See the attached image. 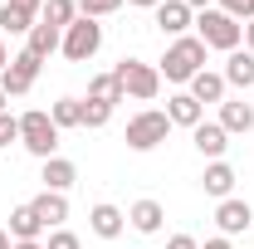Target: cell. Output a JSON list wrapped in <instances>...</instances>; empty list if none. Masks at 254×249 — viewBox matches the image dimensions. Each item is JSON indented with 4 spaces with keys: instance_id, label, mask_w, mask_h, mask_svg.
Listing matches in <instances>:
<instances>
[{
    "instance_id": "cell-1",
    "label": "cell",
    "mask_w": 254,
    "mask_h": 249,
    "mask_svg": "<svg viewBox=\"0 0 254 249\" xmlns=\"http://www.w3.org/2000/svg\"><path fill=\"white\" fill-rule=\"evenodd\" d=\"M200 68H205V44H200L195 34H181V39H171L166 59L157 63V73L166 78V83H190Z\"/></svg>"
},
{
    "instance_id": "cell-2",
    "label": "cell",
    "mask_w": 254,
    "mask_h": 249,
    "mask_svg": "<svg viewBox=\"0 0 254 249\" xmlns=\"http://www.w3.org/2000/svg\"><path fill=\"white\" fill-rule=\"evenodd\" d=\"M195 39H200L205 49L235 54V49L245 44V25H240V20H230L225 10H200V15H195Z\"/></svg>"
},
{
    "instance_id": "cell-3",
    "label": "cell",
    "mask_w": 254,
    "mask_h": 249,
    "mask_svg": "<svg viewBox=\"0 0 254 249\" xmlns=\"http://www.w3.org/2000/svg\"><path fill=\"white\" fill-rule=\"evenodd\" d=\"M20 147L39 161H49V156H59V127L54 118L44 113V108H30V113H20Z\"/></svg>"
},
{
    "instance_id": "cell-4",
    "label": "cell",
    "mask_w": 254,
    "mask_h": 249,
    "mask_svg": "<svg viewBox=\"0 0 254 249\" xmlns=\"http://www.w3.org/2000/svg\"><path fill=\"white\" fill-rule=\"evenodd\" d=\"M166 137H171V118H166L161 108H142V113L127 123V137H123V142L132 147V152H152V147H161Z\"/></svg>"
},
{
    "instance_id": "cell-5",
    "label": "cell",
    "mask_w": 254,
    "mask_h": 249,
    "mask_svg": "<svg viewBox=\"0 0 254 249\" xmlns=\"http://www.w3.org/2000/svg\"><path fill=\"white\" fill-rule=\"evenodd\" d=\"M98 49H103V25H98V20H88V15H78V20L64 30L59 54H64L68 63H88Z\"/></svg>"
},
{
    "instance_id": "cell-6",
    "label": "cell",
    "mask_w": 254,
    "mask_h": 249,
    "mask_svg": "<svg viewBox=\"0 0 254 249\" xmlns=\"http://www.w3.org/2000/svg\"><path fill=\"white\" fill-rule=\"evenodd\" d=\"M118 83H123V93L127 98H137V103H152V98L161 93V73H157V63H142V59H123L118 68Z\"/></svg>"
},
{
    "instance_id": "cell-7",
    "label": "cell",
    "mask_w": 254,
    "mask_h": 249,
    "mask_svg": "<svg viewBox=\"0 0 254 249\" xmlns=\"http://www.w3.org/2000/svg\"><path fill=\"white\" fill-rule=\"evenodd\" d=\"M39 68H44V59H34L30 49H20L15 59L5 63V73H0V88H5V98H25L34 88V78H39Z\"/></svg>"
},
{
    "instance_id": "cell-8",
    "label": "cell",
    "mask_w": 254,
    "mask_h": 249,
    "mask_svg": "<svg viewBox=\"0 0 254 249\" xmlns=\"http://www.w3.org/2000/svg\"><path fill=\"white\" fill-rule=\"evenodd\" d=\"M152 15H157V30H161V34H171V39H181V34L195 25V10H190L186 0H161Z\"/></svg>"
},
{
    "instance_id": "cell-9",
    "label": "cell",
    "mask_w": 254,
    "mask_h": 249,
    "mask_svg": "<svg viewBox=\"0 0 254 249\" xmlns=\"http://www.w3.org/2000/svg\"><path fill=\"white\" fill-rule=\"evenodd\" d=\"M250 220H254V210H250V200H240V195H230V200H220V205H215V225H220L225 240L245 235V230H250Z\"/></svg>"
},
{
    "instance_id": "cell-10",
    "label": "cell",
    "mask_w": 254,
    "mask_h": 249,
    "mask_svg": "<svg viewBox=\"0 0 254 249\" xmlns=\"http://www.w3.org/2000/svg\"><path fill=\"white\" fill-rule=\"evenodd\" d=\"M190 142H195V152L205 156V161H225L230 132H225L220 123H200V127H190Z\"/></svg>"
},
{
    "instance_id": "cell-11",
    "label": "cell",
    "mask_w": 254,
    "mask_h": 249,
    "mask_svg": "<svg viewBox=\"0 0 254 249\" xmlns=\"http://www.w3.org/2000/svg\"><path fill=\"white\" fill-rule=\"evenodd\" d=\"M30 205H34V215H39L44 230H64V220H68V195H59V190H39Z\"/></svg>"
},
{
    "instance_id": "cell-12",
    "label": "cell",
    "mask_w": 254,
    "mask_h": 249,
    "mask_svg": "<svg viewBox=\"0 0 254 249\" xmlns=\"http://www.w3.org/2000/svg\"><path fill=\"white\" fill-rule=\"evenodd\" d=\"M88 230H93L98 240H118L127 230V215L118 210V205H108V200H98L93 210H88Z\"/></svg>"
},
{
    "instance_id": "cell-13",
    "label": "cell",
    "mask_w": 254,
    "mask_h": 249,
    "mask_svg": "<svg viewBox=\"0 0 254 249\" xmlns=\"http://www.w3.org/2000/svg\"><path fill=\"white\" fill-rule=\"evenodd\" d=\"M220 78H225V88H254V54H250V49H235V54H225Z\"/></svg>"
},
{
    "instance_id": "cell-14",
    "label": "cell",
    "mask_w": 254,
    "mask_h": 249,
    "mask_svg": "<svg viewBox=\"0 0 254 249\" xmlns=\"http://www.w3.org/2000/svg\"><path fill=\"white\" fill-rule=\"evenodd\" d=\"M166 118H171V127H200L205 123V108L190 93H171L166 98Z\"/></svg>"
},
{
    "instance_id": "cell-15",
    "label": "cell",
    "mask_w": 254,
    "mask_h": 249,
    "mask_svg": "<svg viewBox=\"0 0 254 249\" xmlns=\"http://www.w3.org/2000/svg\"><path fill=\"white\" fill-rule=\"evenodd\" d=\"M39 181H44V190H59V195H68V186L78 181V166H73L68 156H49V161H44V176H39Z\"/></svg>"
},
{
    "instance_id": "cell-16",
    "label": "cell",
    "mask_w": 254,
    "mask_h": 249,
    "mask_svg": "<svg viewBox=\"0 0 254 249\" xmlns=\"http://www.w3.org/2000/svg\"><path fill=\"white\" fill-rule=\"evenodd\" d=\"M200 186H205V195H215V200H230L235 195V166L230 161H210L205 176H200Z\"/></svg>"
},
{
    "instance_id": "cell-17",
    "label": "cell",
    "mask_w": 254,
    "mask_h": 249,
    "mask_svg": "<svg viewBox=\"0 0 254 249\" xmlns=\"http://www.w3.org/2000/svg\"><path fill=\"white\" fill-rule=\"evenodd\" d=\"M161 220H166V210H161V200H152V195H147V200H137V205L127 210V225H132L137 235H157Z\"/></svg>"
},
{
    "instance_id": "cell-18",
    "label": "cell",
    "mask_w": 254,
    "mask_h": 249,
    "mask_svg": "<svg viewBox=\"0 0 254 249\" xmlns=\"http://www.w3.org/2000/svg\"><path fill=\"white\" fill-rule=\"evenodd\" d=\"M186 93L195 98L200 108H205V103H225V78H220V73H210V68H200V73L186 83Z\"/></svg>"
},
{
    "instance_id": "cell-19",
    "label": "cell",
    "mask_w": 254,
    "mask_h": 249,
    "mask_svg": "<svg viewBox=\"0 0 254 249\" xmlns=\"http://www.w3.org/2000/svg\"><path fill=\"white\" fill-rule=\"evenodd\" d=\"M220 127L235 137V132H254V108L245 98H235V103H220Z\"/></svg>"
},
{
    "instance_id": "cell-20",
    "label": "cell",
    "mask_w": 254,
    "mask_h": 249,
    "mask_svg": "<svg viewBox=\"0 0 254 249\" xmlns=\"http://www.w3.org/2000/svg\"><path fill=\"white\" fill-rule=\"evenodd\" d=\"M44 235V225L34 215V205H15L10 210V240H39Z\"/></svg>"
},
{
    "instance_id": "cell-21",
    "label": "cell",
    "mask_w": 254,
    "mask_h": 249,
    "mask_svg": "<svg viewBox=\"0 0 254 249\" xmlns=\"http://www.w3.org/2000/svg\"><path fill=\"white\" fill-rule=\"evenodd\" d=\"M59 44H64V34L54 30V25H44V20H39V25L30 30V44H25V49H30L34 59H49V54H54Z\"/></svg>"
},
{
    "instance_id": "cell-22",
    "label": "cell",
    "mask_w": 254,
    "mask_h": 249,
    "mask_svg": "<svg viewBox=\"0 0 254 249\" xmlns=\"http://www.w3.org/2000/svg\"><path fill=\"white\" fill-rule=\"evenodd\" d=\"M88 98H93V103H108V108H118V103H123V83H118V73H98L93 83H88Z\"/></svg>"
},
{
    "instance_id": "cell-23",
    "label": "cell",
    "mask_w": 254,
    "mask_h": 249,
    "mask_svg": "<svg viewBox=\"0 0 254 249\" xmlns=\"http://www.w3.org/2000/svg\"><path fill=\"white\" fill-rule=\"evenodd\" d=\"M78 20V0H44V25H54V30H68Z\"/></svg>"
},
{
    "instance_id": "cell-24",
    "label": "cell",
    "mask_w": 254,
    "mask_h": 249,
    "mask_svg": "<svg viewBox=\"0 0 254 249\" xmlns=\"http://www.w3.org/2000/svg\"><path fill=\"white\" fill-rule=\"evenodd\" d=\"M0 30H10V34H30V30H34V15L5 0V5H0Z\"/></svg>"
},
{
    "instance_id": "cell-25",
    "label": "cell",
    "mask_w": 254,
    "mask_h": 249,
    "mask_svg": "<svg viewBox=\"0 0 254 249\" xmlns=\"http://www.w3.org/2000/svg\"><path fill=\"white\" fill-rule=\"evenodd\" d=\"M49 118H54V127H78L83 123V103H78V98H59V103H54V108H49Z\"/></svg>"
},
{
    "instance_id": "cell-26",
    "label": "cell",
    "mask_w": 254,
    "mask_h": 249,
    "mask_svg": "<svg viewBox=\"0 0 254 249\" xmlns=\"http://www.w3.org/2000/svg\"><path fill=\"white\" fill-rule=\"evenodd\" d=\"M215 10H225V15L240 20V25H250V20H254V0H215Z\"/></svg>"
},
{
    "instance_id": "cell-27",
    "label": "cell",
    "mask_w": 254,
    "mask_h": 249,
    "mask_svg": "<svg viewBox=\"0 0 254 249\" xmlns=\"http://www.w3.org/2000/svg\"><path fill=\"white\" fill-rule=\"evenodd\" d=\"M108 118H113V108L88 98V103H83V123H78V127H108Z\"/></svg>"
},
{
    "instance_id": "cell-28",
    "label": "cell",
    "mask_w": 254,
    "mask_h": 249,
    "mask_svg": "<svg viewBox=\"0 0 254 249\" xmlns=\"http://www.w3.org/2000/svg\"><path fill=\"white\" fill-rule=\"evenodd\" d=\"M113 10H123V0H78V15H88V20H103Z\"/></svg>"
},
{
    "instance_id": "cell-29",
    "label": "cell",
    "mask_w": 254,
    "mask_h": 249,
    "mask_svg": "<svg viewBox=\"0 0 254 249\" xmlns=\"http://www.w3.org/2000/svg\"><path fill=\"white\" fill-rule=\"evenodd\" d=\"M44 249H83V245H78V235H73V230H49Z\"/></svg>"
},
{
    "instance_id": "cell-30",
    "label": "cell",
    "mask_w": 254,
    "mask_h": 249,
    "mask_svg": "<svg viewBox=\"0 0 254 249\" xmlns=\"http://www.w3.org/2000/svg\"><path fill=\"white\" fill-rule=\"evenodd\" d=\"M10 142H20V118L15 113H0V147H10Z\"/></svg>"
},
{
    "instance_id": "cell-31",
    "label": "cell",
    "mask_w": 254,
    "mask_h": 249,
    "mask_svg": "<svg viewBox=\"0 0 254 249\" xmlns=\"http://www.w3.org/2000/svg\"><path fill=\"white\" fill-rule=\"evenodd\" d=\"M166 249H200V240H195V235H171Z\"/></svg>"
},
{
    "instance_id": "cell-32",
    "label": "cell",
    "mask_w": 254,
    "mask_h": 249,
    "mask_svg": "<svg viewBox=\"0 0 254 249\" xmlns=\"http://www.w3.org/2000/svg\"><path fill=\"white\" fill-rule=\"evenodd\" d=\"M10 5H20V10H30V15H39V10H44V0H10Z\"/></svg>"
},
{
    "instance_id": "cell-33",
    "label": "cell",
    "mask_w": 254,
    "mask_h": 249,
    "mask_svg": "<svg viewBox=\"0 0 254 249\" xmlns=\"http://www.w3.org/2000/svg\"><path fill=\"white\" fill-rule=\"evenodd\" d=\"M200 249H235V245H230L225 235H215V240H205V245H200Z\"/></svg>"
},
{
    "instance_id": "cell-34",
    "label": "cell",
    "mask_w": 254,
    "mask_h": 249,
    "mask_svg": "<svg viewBox=\"0 0 254 249\" xmlns=\"http://www.w3.org/2000/svg\"><path fill=\"white\" fill-rule=\"evenodd\" d=\"M190 10H195V15H200V10H215V0H186Z\"/></svg>"
},
{
    "instance_id": "cell-35",
    "label": "cell",
    "mask_w": 254,
    "mask_h": 249,
    "mask_svg": "<svg viewBox=\"0 0 254 249\" xmlns=\"http://www.w3.org/2000/svg\"><path fill=\"white\" fill-rule=\"evenodd\" d=\"M15 249H44V240H15Z\"/></svg>"
},
{
    "instance_id": "cell-36",
    "label": "cell",
    "mask_w": 254,
    "mask_h": 249,
    "mask_svg": "<svg viewBox=\"0 0 254 249\" xmlns=\"http://www.w3.org/2000/svg\"><path fill=\"white\" fill-rule=\"evenodd\" d=\"M245 49H250V54H254V20H250V25H245Z\"/></svg>"
},
{
    "instance_id": "cell-37",
    "label": "cell",
    "mask_w": 254,
    "mask_h": 249,
    "mask_svg": "<svg viewBox=\"0 0 254 249\" xmlns=\"http://www.w3.org/2000/svg\"><path fill=\"white\" fill-rule=\"evenodd\" d=\"M127 5H142V10H157L161 0H127Z\"/></svg>"
},
{
    "instance_id": "cell-38",
    "label": "cell",
    "mask_w": 254,
    "mask_h": 249,
    "mask_svg": "<svg viewBox=\"0 0 254 249\" xmlns=\"http://www.w3.org/2000/svg\"><path fill=\"white\" fill-rule=\"evenodd\" d=\"M0 249H15V240H10V230H0Z\"/></svg>"
},
{
    "instance_id": "cell-39",
    "label": "cell",
    "mask_w": 254,
    "mask_h": 249,
    "mask_svg": "<svg viewBox=\"0 0 254 249\" xmlns=\"http://www.w3.org/2000/svg\"><path fill=\"white\" fill-rule=\"evenodd\" d=\"M5 63H10V54H5V44H0V73H5Z\"/></svg>"
},
{
    "instance_id": "cell-40",
    "label": "cell",
    "mask_w": 254,
    "mask_h": 249,
    "mask_svg": "<svg viewBox=\"0 0 254 249\" xmlns=\"http://www.w3.org/2000/svg\"><path fill=\"white\" fill-rule=\"evenodd\" d=\"M5 103H10V98H5V88H0V113H10V108H5Z\"/></svg>"
}]
</instances>
